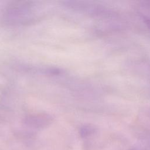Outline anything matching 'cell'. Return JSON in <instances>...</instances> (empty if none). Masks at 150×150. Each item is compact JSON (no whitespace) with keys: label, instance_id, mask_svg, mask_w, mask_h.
Segmentation results:
<instances>
[{"label":"cell","instance_id":"obj_3","mask_svg":"<svg viewBox=\"0 0 150 150\" xmlns=\"http://www.w3.org/2000/svg\"><path fill=\"white\" fill-rule=\"evenodd\" d=\"M145 22H146V25H148L150 27V19H146L145 20Z\"/></svg>","mask_w":150,"mask_h":150},{"label":"cell","instance_id":"obj_2","mask_svg":"<svg viewBox=\"0 0 150 150\" xmlns=\"http://www.w3.org/2000/svg\"><path fill=\"white\" fill-rule=\"evenodd\" d=\"M94 132V129L93 127L85 125L82 127L80 129V134L82 138H86Z\"/></svg>","mask_w":150,"mask_h":150},{"label":"cell","instance_id":"obj_4","mask_svg":"<svg viewBox=\"0 0 150 150\" xmlns=\"http://www.w3.org/2000/svg\"><path fill=\"white\" fill-rule=\"evenodd\" d=\"M129 150H141V149H135V148H134V149H131Z\"/></svg>","mask_w":150,"mask_h":150},{"label":"cell","instance_id":"obj_1","mask_svg":"<svg viewBox=\"0 0 150 150\" xmlns=\"http://www.w3.org/2000/svg\"><path fill=\"white\" fill-rule=\"evenodd\" d=\"M52 121V118L48 115L40 114L30 115L25 119L27 125L35 128H41L48 125Z\"/></svg>","mask_w":150,"mask_h":150}]
</instances>
